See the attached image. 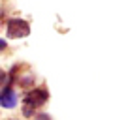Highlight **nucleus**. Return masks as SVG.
<instances>
[{"instance_id": "nucleus-1", "label": "nucleus", "mask_w": 113, "mask_h": 120, "mask_svg": "<svg viewBox=\"0 0 113 120\" xmlns=\"http://www.w3.org/2000/svg\"><path fill=\"white\" fill-rule=\"evenodd\" d=\"M47 98H49V94H47L45 88H34L30 92H26V96H24V114L30 116L34 109L41 107L47 101Z\"/></svg>"}, {"instance_id": "nucleus-2", "label": "nucleus", "mask_w": 113, "mask_h": 120, "mask_svg": "<svg viewBox=\"0 0 113 120\" xmlns=\"http://www.w3.org/2000/svg\"><path fill=\"white\" fill-rule=\"evenodd\" d=\"M6 32H8V38H24L30 34V24L23 19H9L8 24H6Z\"/></svg>"}, {"instance_id": "nucleus-3", "label": "nucleus", "mask_w": 113, "mask_h": 120, "mask_svg": "<svg viewBox=\"0 0 113 120\" xmlns=\"http://www.w3.org/2000/svg\"><path fill=\"white\" fill-rule=\"evenodd\" d=\"M17 101H19V98H17V94H15L13 88L6 86V88L0 92V107H4V109H13V107L17 105Z\"/></svg>"}, {"instance_id": "nucleus-4", "label": "nucleus", "mask_w": 113, "mask_h": 120, "mask_svg": "<svg viewBox=\"0 0 113 120\" xmlns=\"http://www.w3.org/2000/svg\"><path fill=\"white\" fill-rule=\"evenodd\" d=\"M6 77H8V75H6V71H4V69H0V86L4 84V81H6Z\"/></svg>"}, {"instance_id": "nucleus-5", "label": "nucleus", "mask_w": 113, "mask_h": 120, "mask_svg": "<svg viewBox=\"0 0 113 120\" xmlns=\"http://www.w3.org/2000/svg\"><path fill=\"white\" fill-rule=\"evenodd\" d=\"M36 120H51L49 114H36Z\"/></svg>"}, {"instance_id": "nucleus-6", "label": "nucleus", "mask_w": 113, "mask_h": 120, "mask_svg": "<svg viewBox=\"0 0 113 120\" xmlns=\"http://www.w3.org/2000/svg\"><path fill=\"white\" fill-rule=\"evenodd\" d=\"M4 49H6V41H4V39H0V51H4Z\"/></svg>"}]
</instances>
